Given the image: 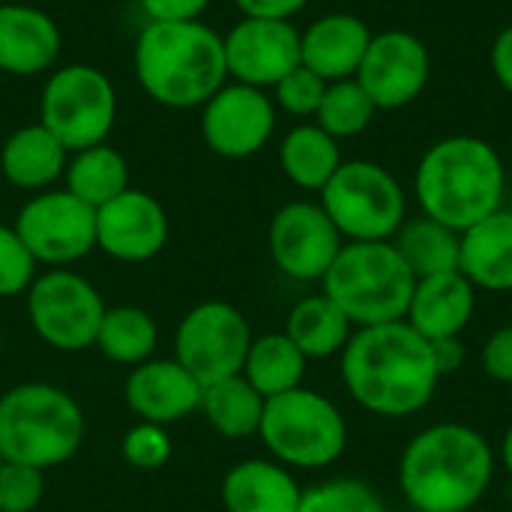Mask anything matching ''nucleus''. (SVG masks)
<instances>
[{"mask_svg":"<svg viewBox=\"0 0 512 512\" xmlns=\"http://www.w3.org/2000/svg\"><path fill=\"white\" fill-rule=\"evenodd\" d=\"M342 381L351 399L375 417H411L438 390L429 342L405 321L360 327L342 351Z\"/></svg>","mask_w":512,"mask_h":512,"instance_id":"f257e3e1","label":"nucleus"},{"mask_svg":"<svg viewBox=\"0 0 512 512\" xmlns=\"http://www.w3.org/2000/svg\"><path fill=\"white\" fill-rule=\"evenodd\" d=\"M492 477V447L465 423H435L417 432L399 459V489L417 512L474 510Z\"/></svg>","mask_w":512,"mask_h":512,"instance_id":"f03ea898","label":"nucleus"},{"mask_svg":"<svg viewBox=\"0 0 512 512\" xmlns=\"http://www.w3.org/2000/svg\"><path fill=\"white\" fill-rule=\"evenodd\" d=\"M507 171L501 153L474 135H450L435 141L414 174V192L423 216L468 231L480 219L504 207Z\"/></svg>","mask_w":512,"mask_h":512,"instance_id":"7ed1b4c3","label":"nucleus"},{"mask_svg":"<svg viewBox=\"0 0 512 512\" xmlns=\"http://www.w3.org/2000/svg\"><path fill=\"white\" fill-rule=\"evenodd\" d=\"M132 63L144 93L168 108L204 105L228 81L225 39L201 21H147Z\"/></svg>","mask_w":512,"mask_h":512,"instance_id":"20e7f679","label":"nucleus"},{"mask_svg":"<svg viewBox=\"0 0 512 512\" xmlns=\"http://www.w3.org/2000/svg\"><path fill=\"white\" fill-rule=\"evenodd\" d=\"M84 411L60 387L30 381L0 396L3 462L51 471L66 465L84 444Z\"/></svg>","mask_w":512,"mask_h":512,"instance_id":"39448f33","label":"nucleus"},{"mask_svg":"<svg viewBox=\"0 0 512 512\" xmlns=\"http://www.w3.org/2000/svg\"><path fill=\"white\" fill-rule=\"evenodd\" d=\"M321 285V294L330 297L360 330L405 321L417 279L396 252L393 240H381L345 243Z\"/></svg>","mask_w":512,"mask_h":512,"instance_id":"423d86ee","label":"nucleus"},{"mask_svg":"<svg viewBox=\"0 0 512 512\" xmlns=\"http://www.w3.org/2000/svg\"><path fill=\"white\" fill-rule=\"evenodd\" d=\"M258 438L279 465L318 471L348 450V423L324 393L297 387L264 402Z\"/></svg>","mask_w":512,"mask_h":512,"instance_id":"0eeeda50","label":"nucleus"},{"mask_svg":"<svg viewBox=\"0 0 512 512\" xmlns=\"http://www.w3.org/2000/svg\"><path fill=\"white\" fill-rule=\"evenodd\" d=\"M321 207L345 243L393 240L405 225V189L378 162H342L321 189Z\"/></svg>","mask_w":512,"mask_h":512,"instance_id":"6e6552de","label":"nucleus"},{"mask_svg":"<svg viewBox=\"0 0 512 512\" xmlns=\"http://www.w3.org/2000/svg\"><path fill=\"white\" fill-rule=\"evenodd\" d=\"M117 120V93L105 72L87 63L57 69L39 102V123L69 150L105 144Z\"/></svg>","mask_w":512,"mask_h":512,"instance_id":"1a4fd4ad","label":"nucleus"},{"mask_svg":"<svg viewBox=\"0 0 512 512\" xmlns=\"http://www.w3.org/2000/svg\"><path fill=\"white\" fill-rule=\"evenodd\" d=\"M105 309L102 294L66 267H51L27 288V318L33 333L63 354H78L96 345Z\"/></svg>","mask_w":512,"mask_h":512,"instance_id":"9d476101","label":"nucleus"},{"mask_svg":"<svg viewBox=\"0 0 512 512\" xmlns=\"http://www.w3.org/2000/svg\"><path fill=\"white\" fill-rule=\"evenodd\" d=\"M252 330L246 315L225 300L192 306L174 333V360L201 384L210 387L243 372Z\"/></svg>","mask_w":512,"mask_h":512,"instance_id":"9b49d317","label":"nucleus"},{"mask_svg":"<svg viewBox=\"0 0 512 512\" xmlns=\"http://www.w3.org/2000/svg\"><path fill=\"white\" fill-rule=\"evenodd\" d=\"M36 264L69 267L96 249V210L69 189L33 195L12 225Z\"/></svg>","mask_w":512,"mask_h":512,"instance_id":"f8f14e48","label":"nucleus"},{"mask_svg":"<svg viewBox=\"0 0 512 512\" xmlns=\"http://www.w3.org/2000/svg\"><path fill=\"white\" fill-rule=\"evenodd\" d=\"M342 246L339 228L315 201H291L270 222L273 264L294 282H321Z\"/></svg>","mask_w":512,"mask_h":512,"instance_id":"ddd939ff","label":"nucleus"},{"mask_svg":"<svg viewBox=\"0 0 512 512\" xmlns=\"http://www.w3.org/2000/svg\"><path fill=\"white\" fill-rule=\"evenodd\" d=\"M429 72L432 57L420 36L408 30H384L372 33V42L354 78L369 93L378 111H393L411 105L426 90Z\"/></svg>","mask_w":512,"mask_h":512,"instance_id":"4468645a","label":"nucleus"},{"mask_svg":"<svg viewBox=\"0 0 512 512\" xmlns=\"http://www.w3.org/2000/svg\"><path fill=\"white\" fill-rule=\"evenodd\" d=\"M276 129V102L249 84H225L204 102L201 135L225 159L255 156Z\"/></svg>","mask_w":512,"mask_h":512,"instance_id":"2eb2a0df","label":"nucleus"},{"mask_svg":"<svg viewBox=\"0 0 512 512\" xmlns=\"http://www.w3.org/2000/svg\"><path fill=\"white\" fill-rule=\"evenodd\" d=\"M222 39L228 78L237 84L267 90L300 66V30L291 21L243 18Z\"/></svg>","mask_w":512,"mask_h":512,"instance_id":"dca6fc26","label":"nucleus"},{"mask_svg":"<svg viewBox=\"0 0 512 512\" xmlns=\"http://www.w3.org/2000/svg\"><path fill=\"white\" fill-rule=\"evenodd\" d=\"M168 231L165 207L141 189H126L96 210V249L123 264L156 258L168 243Z\"/></svg>","mask_w":512,"mask_h":512,"instance_id":"f3484780","label":"nucleus"},{"mask_svg":"<svg viewBox=\"0 0 512 512\" xmlns=\"http://www.w3.org/2000/svg\"><path fill=\"white\" fill-rule=\"evenodd\" d=\"M201 384L171 357V360H147L135 366L123 384V396L129 411L144 423L174 426L192 417L201 405Z\"/></svg>","mask_w":512,"mask_h":512,"instance_id":"a211bd4d","label":"nucleus"},{"mask_svg":"<svg viewBox=\"0 0 512 512\" xmlns=\"http://www.w3.org/2000/svg\"><path fill=\"white\" fill-rule=\"evenodd\" d=\"M369 42L372 30L363 18L351 12H330L300 33V63L327 84L345 81L357 75Z\"/></svg>","mask_w":512,"mask_h":512,"instance_id":"6ab92c4d","label":"nucleus"},{"mask_svg":"<svg viewBox=\"0 0 512 512\" xmlns=\"http://www.w3.org/2000/svg\"><path fill=\"white\" fill-rule=\"evenodd\" d=\"M477 309V288L456 270L417 279L405 324H411L426 342L462 336Z\"/></svg>","mask_w":512,"mask_h":512,"instance_id":"aec40b11","label":"nucleus"},{"mask_svg":"<svg viewBox=\"0 0 512 512\" xmlns=\"http://www.w3.org/2000/svg\"><path fill=\"white\" fill-rule=\"evenodd\" d=\"M60 54L54 18L36 6L0 3V72L39 75Z\"/></svg>","mask_w":512,"mask_h":512,"instance_id":"412c9836","label":"nucleus"},{"mask_svg":"<svg viewBox=\"0 0 512 512\" xmlns=\"http://www.w3.org/2000/svg\"><path fill=\"white\" fill-rule=\"evenodd\" d=\"M300 498V483L276 459H243L222 480L228 512H297Z\"/></svg>","mask_w":512,"mask_h":512,"instance_id":"4be33fe9","label":"nucleus"},{"mask_svg":"<svg viewBox=\"0 0 512 512\" xmlns=\"http://www.w3.org/2000/svg\"><path fill=\"white\" fill-rule=\"evenodd\" d=\"M459 273L474 285L512 294V210H495L462 231Z\"/></svg>","mask_w":512,"mask_h":512,"instance_id":"5701e85b","label":"nucleus"},{"mask_svg":"<svg viewBox=\"0 0 512 512\" xmlns=\"http://www.w3.org/2000/svg\"><path fill=\"white\" fill-rule=\"evenodd\" d=\"M69 162V150L42 126L15 129L0 150V171L18 189L45 192L57 177H63Z\"/></svg>","mask_w":512,"mask_h":512,"instance_id":"b1692460","label":"nucleus"},{"mask_svg":"<svg viewBox=\"0 0 512 512\" xmlns=\"http://www.w3.org/2000/svg\"><path fill=\"white\" fill-rule=\"evenodd\" d=\"M282 333L300 348L306 360H324V357H336L345 351L354 333V324L330 297L315 294V297L294 303Z\"/></svg>","mask_w":512,"mask_h":512,"instance_id":"393cba45","label":"nucleus"},{"mask_svg":"<svg viewBox=\"0 0 512 512\" xmlns=\"http://www.w3.org/2000/svg\"><path fill=\"white\" fill-rule=\"evenodd\" d=\"M342 150L333 135H327L318 123H300L294 126L282 147H279V165L285 177L309 192H321L330 177L342 165Z\"/></svg>","mask_w":512,"mask_h":512,"instance_id":"a878e982","label":"nucleus"},{"mask_svg":"<svg viewBox=\"0 0 512 512\" xmlns=\"http://www.w3.org/2000/svg\"><path fill=\"white\" fill-rule=\"evenodd\" d=\"M264 396L243 378L231 375L225 381H216L201 390V405L198 411L210 423V429L228 441L252 438L261 429L264 417Z\"/></svg>","mask_w":512,"mask_h":512,"instance_id":"bb28decb","label":"nucleus"},{"mask_svg":"<svg viewBox=\"0 0 512 512\" xmlns=\"http://www.w3.org/2000/svg\"><path fill=\"white\" fill-rule=\"evenodd\" d=\"M396 252L414 273V279L426 276H441V273H456L459 258H462V234L429 219H411L405 222L396 237H393Z\"/></svg>","mask_w":512,"mask_h":512,"instance_id":"cd10ccee","label":"nucleus"},{"mask_svg":"<svg viewBox=\"0 0 512 512\" xmlns=\"http://www.w3.org/2000/svg\"><path fill=\"white\" fill-rule=\"evenodd\" d=\"M306 363L309 360L300 354V348L285 333H264V336L252 339L240 375L264 399H273V396H282V393L303 387Z\"/></svg>","mask_w":512,"mask_h":512,"instance_id":"c85d7f7f","label":"nucleus"},{"mask_svg":"<svg viewBox=\"0 0 512 512\" xmlns=\"http://www.w3.org/2000/svg\"><path fill=\"white\" fill-rule=\"evenodd\" d=\"M63 177H66V189L84 204H90L93 210H99L102 204H108L111 198L129 189V165L123 153L108 144H96L72 153Z\"/></svg>","mask_w":512,"mask_h":512,"instance_id":"c756f323","label":"nucleus"},{"mask_svg":"<svg viewBox=\"0 0 512 512\" xmlns=\"http://www.w3.org/2000/svg\"><path fill=\"white\" fill-rule=\"evenodd\" d=\"M159 345V327L150 312L138 306L105 309V318L96 333V345L117 366H141L153 357Z\"/></svg>","mask_w":512,"mask_h":512,"instance_id":"7c9ffc66","label":"nucleus"},{"mask_svg":"<svg viewBox=\"0 0 512 512\" xmlns=\"http://www.w3.org/2000/svg\"><path fill=\"white\" fill-rule=\"evenodd\" d=\"M378 108L369 99V93L360 87L357 78H345V81H330L324 90V99L318 105L315 123L333 135L336 141L342 138H354L360 132H366L375 120Z\"/></svg>","mask_w":512,"mask_h":512,"instance_id":"2f4dec72","label":"nucleus"},{"mask_svg":"<svg viewBox=\"0 0 512 512\" xmlns=\"http://www.w3.org/2000/svg\"><path fill=\"white\" fill-rule=\"evenodd\" d=\"M297 512H390L384 498L363 480L339 477L303 489Z\"/></svg>","mask_w":512,"mask_h":512,"instance_id":"473e14b6","label":"nucleus"},{"mask_svg":"<svg viewBox=\"0 0 512 512\" xmlns=\"http://www.w3.org/2000/svg\"><path fill=\"white\" fill-rule=\"evenodd\" d=\"M120 453H123L126 465L135 468V471H159L162 465H168V459H171V453H174L168 426L138 420V423L123 435Z\"/></svg>","mask_w":512,"mask_h":512,"instance_id":"72a5a7b5","label":"nucleus"},{"mask_svg":"<svg viewBox=\"0 0 512 512\" xmlns=\"http://www.w3.org/2000/svg\"><path fill=\"white\" fill-rule=\"evenodd\" d=\"M45 498V471L30 465H0V512H33Z\"/></svg>","mask_w":512,"mask_h":512,"instance_id":"f704fd0d","label":"nucleus"},{"mask_svg":"<svg viewBox=\"0 0 512 512\" xmlns=\"http://www.w3.org/2000/svg\"><path fill=\"white\" fill-rule=\"evenodd\" d=\"M36 279V258L12 225H0V297L27 294Z\"/></svg>","mask_w":512,"mask_h":512,"instance_id":"c9c22d12","label":"nucleus"},{"mask_svg":"<svg viewBox=\"0 0 512 512\" xmlns=\"http://www.w3.org/2000/svg\"><path fill=\"white\" fill-rule=\"evenodd\" d=\"M324 90H327V81L300 63L273 87V102L294 117H315L324 99Z\"/></svg>","mask_w":512,"mask_h":512,"instance_id":"e433bc0d","label":"nucleus"},{"mask_svg":"<svg viewBox=\"0 0 512 512\" xmlns=\"http://www.w3.org/2000/svg\"><path fill=\"white\" fill-rule=\"evenodd\" d=\"M483 372L498 381V384H510L512 387V324L495 330L486 345H483Z\"/></svg>","mask_w":512,"mask_h":512,"instance_id":"4c0bfd02","label":"nucleus"},{"mask_svg":"<svg viewBox=\"0 0 512 512\" xmlns=\"http://www.w3.org/2000/svg\"><path fill=\"white\" fill-rule=\"evenodd\" d=\"M210 0H141L150 21H198Z\"/></svg>","mask_w":512,"mask_h":512,"instance_id":"58836bf2","label":"nucleus"},{"mask_svg":"<svg viewBox=\"0 0 512 512\" xmlns=\"http://www.w3.org/2000/svg\"><path fill=\"white\" fill-rule=\"evenodd\" d=\"M243 18H276L291 21L300 9H306L309 0H234Z\"/></svg>","mask_w":512,"mask_h":512,"instance_id":"ea45409f","label":"nucleus"},{"mask_svg":"<svg viewBox=\"0 0 512 512\" xmlns=\"http://www.w3.org/2000/svg\"><path fill=\"white\" fill-rule=\"evenodd\" d=\"M489 60H492V72H495L498 84H501L507 93H512V24H507V27L495 36Z\"/></svg>","mask_w":512,"mask_h":512,"instance_id":"a19ab883","label":"nucleus"},{"mask_svg":"<svg viewBox=\"0 0 512 512\" xmlns=\"http://www.w3.org/2000/svg\"><path fill=\"white\" fill-rule=\"evenodd\" d=\"M432 348V360H435V369L441 378L453 375L462 369L465 363V345H462V336H450V339H438V342H429Z\"/></svg>","mask_w":512,"mask_h":512,"instance_id":"79ce46f5","label":"nucleus"},{"mask_svg":"<svg viewBox=\"0 0 512 512\" xmlns=\"http://www.w3.org/2000/svg\"><path fill=\"white\" fill-rule=\"evenodd\" d=\"M501 465L507 468V474L512 477V426L504 432V438H501Z\"/></svg>","mask_w":512,"mask_h":512,"instance_id":"37998d69","label":"nucleus"},{"mask_svg":"<svg viewBox=\"0 0 512 512\" xmlns=\"http://www.w3.org/2000/svg\"><path fill=\"white\" fill-rule=\"evenodd\" d=\"M0 357H3V327H0Z\"/></svg>","mask_w":512,"mask_h":512,"instance_id":"c03bdc74","label":"nucleus"},{"mask_svg":"<svg viewBox=\"0 0 512 512\" xmlns=\"http://www.w3.org/2000/svg\"><path fill=\"white\" fill-rule=\"evenodd\" d=\"M0 465H3V456H0Z\"/></svg>","mask_w":512,"mask_h":512,"instance_id":"a18cd8bd","label":"nucleus"},{"mask_svg":"<svg viewBox=\"0 0 512 512\" xmlns=\"http://www.w3.org/2000/svg\"><path fill=\"white\" fill-rule=\"evenodd\" d=\"M510 315H512V306H510Z\"/></svg>","mask_w":512,"mask_h":512,"instance_id":"49530a36","label":"nucleus"}]
</instances>
